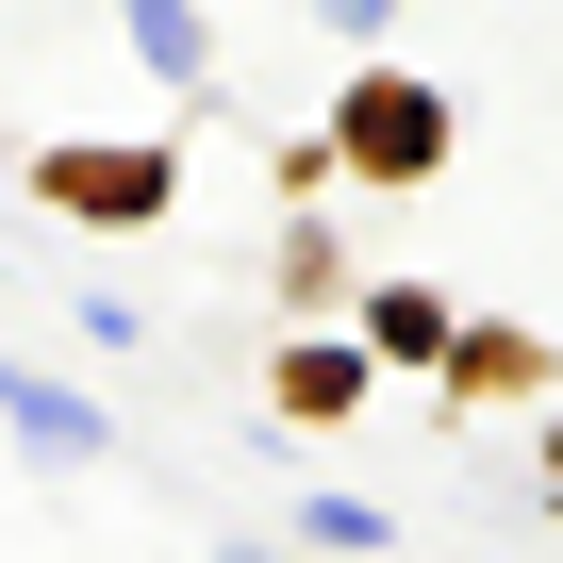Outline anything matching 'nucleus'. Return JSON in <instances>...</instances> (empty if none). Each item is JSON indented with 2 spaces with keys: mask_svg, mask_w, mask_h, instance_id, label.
<instances>
[{
  "mask_svg": "<svg viewBox=\"0 0 563 563\" xmlns=\"http://www.w3.org/2000/svg\"><path fill=\"white\" fill-rule=\"evenodd\" d=\"M0 415H18V431H34L51 464H100V415H84L67 382H34V365H0Z\"/></svg>",
  "mask_w": 563,
  "mask_h": 563,
  "instance_id": "obj_1",
  "label": "nucleus"
},
{
  "mask_svg": "<svg viewBox=\"0 0 563 563\" xmlns=\"http://www.w3.org/2000/svg\"><path fill=\"white\" fill-rule=\"evenodd\" d=\"M133 51L166 84H216V34H199V0H133Z\"/></svg>",
  "mask_w": 563,
  "mask_h": 563,
  "instance_id": "obj_2",
  "label": "nucleus"
},
{
  "mask_svg": "<svg viewBox=\"0 0 563 563\" xmlns=\"http://www.w3.org/2000/svg\"><path fill=\"white\" fill-rule=\"evenodd\" d=\"M232 563H265V547H232Z\"/></svg>",
  "mask_w": 563,
  "mask_h": 563,
  "instance_id": "obj_3",
  "label": "nucleus"
}]
</instances>
